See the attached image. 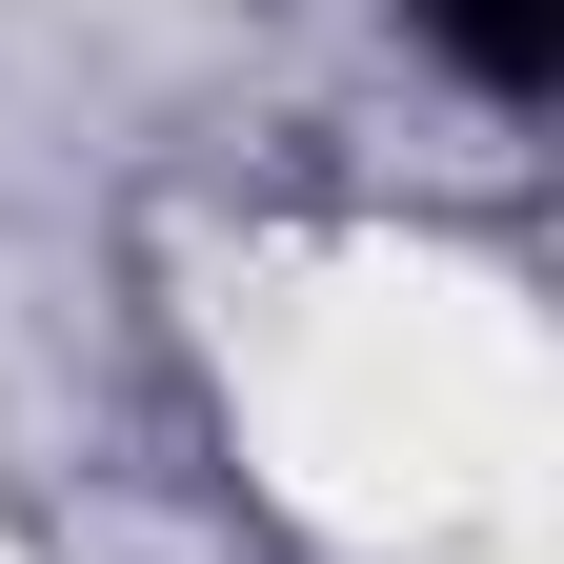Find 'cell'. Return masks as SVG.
<instances>
[{
    "label": "cell",
    "instance_id": "1",
    "mask_svg": "<svg viewBox=\"0 0 564 564\" xmlns=\"http://www.w3.org/2000/svg\"><path fill=\"white\" fill-rule=\"evenodd\" d=\"M403 21L444 41L484 101H544V82H564V0H403Z\"/></svg>",
    "mask_w": 564,
    "mask_h": 564
}]
</instances>
